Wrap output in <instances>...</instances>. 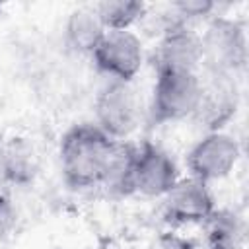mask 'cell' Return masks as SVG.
I'll return each mask as SVG.
<instances>
[{
  "instance_id": "6da1fadb",
  "label": "cell",
  "mask_w": 249,
  "mask_h": 249,
  "mask_svg": "<svg viewBox=\"0 0 249 249\" xmlns=\"http://www.w3.org/2000/svg\"><path fill=\"white\" fill-rule=\"evenodd\" d=\"M124 142L113 140L93 123L70 126L58 144V165L68 187H105Z\"/></svg>"
},
{
  "instance_id": "7a4b0ae2",
  "label": "cell",
  "mask_w": 249,
  "mask_h": 249,
  "mask_svg": "<svg viewBox=\"0 0 249 249\" xmlns=\"http://www.w3.org/2000/svg\"><path fill=\"white\" fill-rule=\"evenodd\" d=\"M202 97V74L189 70H156L150 97V119L154 124H169L193 119Z\"/></svg>"
},
{
  "instance_id": "3957f363",
  "label": "cell",
  "mask_w": 249,
  "mask_h": 249,
  "mask_svg": "<svg viewBox=\"0 0 249 249\" xmlns=\"http://www.w3.org/2000/svg\"><path fill=\"white\" fill-rule=\"evenodd\" d=\"M200 47L206 74L235 76L245 66L247 35L237 19L212 16L200 33Z\"/></svg>"
},
{
  "instance_id": "277c9868",
  "label": "cell",
  "mask_w": 249,
  "mask_h": 249,
  "mask_svg": "<svg viewBox=\"0 0 249 249\" xmlns=\"http://www.w3.org/2000/svg\"><path fill=\"white\" fill-rule=\"evenodd\" d=\"M179 179V165L167 150L152 142L134 146L126 177V195L163 198Z\"/></svg>"
},
{
  "instance_id": "5b68a950",
  "label": "cell",
  "mask_w": 249,
  "mask_h": 249,
  "mask_svg": "<svg viewBox=\"0 0 249 249\" xmlns=\"http://www.w3.org/2000/svg\"><path fill=\"white\" fill-rule=\"evenodd\" d=\"M93 124L107 136L126 142L142 121V99L136 88L126 82H107L93 101Z\"/></svg>"
},
{
  "instance_id": "8992f818",
  "label": "cell",
  "mask_w": 249,
  "mask_h": 249,
  "mask_svg": "<svg viewBox=\"0 0 249 249\" xmlns=\"http://www.w3.org/2000/svg\"><path fill=\"white\" fill-rule=\"evenodd\" d=\"M239 160L241 146L233 134L226 130H208L189 148L185 163L189 177L210 185L231 175Z\"/></svg>"
},
{
  "instance_id": "52a82bcc",
  "label": "cell",
  "mask_w": 249,
  "mask_h": 249,
  "mask_svg": "<svg viewBox=\"0 0 249 249\" xmlns=\"http://www.w3.org/2000/svg\"><path fill=\"white\" fill-rule=\"evenodd\" d=\"M89 58L97 72L107 78V82L132 84L144 66L146 53L140 35H136L132 29L105 31Z\"/></svg>"
},
{
  "instance_id": "ba28073f",
  "label": "cell",
  "mask_w": 249,
  "mask_h": 249,
  "mask_svg": "<svg viewBox=\"0 0 249 249\" xmlns=\"http://www.w3.org/2000/svg\"><path fill=\"white\" fill-rule=\"evenodd\" d=\"M214 210L210 185L195 177H181L163 196V218L171 226H202Z\"/></svg>"
},
{
  "instance_id": "9c48e42d",
  "label": "cell",
  "mask_w": 249,
  "mask_h": 249,
  "mask_svg": "<svg viewBox=\"0 0 249 249\" xmlns=\"http://www.w3.org/2000/svg\"><path fill=\"white\" fill-rule=\"evenodd\" d=\"M160 68L200 72V33H196L191 25L185 23H167L156 49V70Z\"/></svg>"
},
{
  "instance_id": "30bf717a",
  "label": "cell",
  "mask_w": 249,
  "mask_h": 249,
  "mask_svg": "<svg viewBox=\"0 0 249 249\" xmlns=\"http://www.w3.org/2000/svg\"><path fill=\"white\" fill-rule=\"evenodd\" d=\"M237 86L235 76L206 74L202 78V97L193 119L200 121L208 130H222V126L235 115Z\"/></svg>"
},
{
  "instance_id": "8fae6325",
  "label": "cell",
  "mask_w": 249,
  "mask_h": 249,
  "mask_svg": "<svg viewBox=\"0 0 249 249\" xmlns=\"http://www.w3.org/2000/svg\"><path fill=\"white\" fill-rule=\"evenodd\" d=\"M41 163L33 144L25 138H8L0 144V179L12 187H29Z\"/></svg>"
},
{
  "instance_id": "7c38bea8",
  "label": "cell",
  "mask_w": 249,
  "mask_h": 249,
  "mask_svg": "<svg viewBox=\"0 0 249 249\" xmlns=\"http://www.w3.org/2000/svg\"><path fill=\"white\" fill-rule=\"evenodd\" d=\"M105 27L97 18L93 6L78 8L68 14L64 23V41L66 47L78 54H91L101 37L105 35Z\"/></svg>"
},
{
  "instance_id": "4fadbf2b",
  "label": "cell",
  "mask_w": 249,
  "mask_h": 249,
  "mask_svg": "<svg viewBox=\"0 0 249 249\" xmlns=\"http://www.w3.org/2000/svg\"><path fill=\"white\" fill-rule=\"evenodd\" d=\"M206 249H241L245 243V222L233 210H214L202 224Z\"/></svg>"
},
{
  "instance_id": "5bb4252c",
  "label": "cell",
  "mask_w": 249,
  "mask_h": 249,
  "mask_svg": "<svg viewBox=\"0 0 249 249\" xmlns=\"http://www.w3.org/2000/svg\"><path fill=\"white\" fill-rule=\"evenodd\" d=\"M93 10L107 31H128L146 16L148 6L138 0H105Z\"/></svg>"
},
{
  "instance_id": "9a60e30c",
  "label": "cell",
  "mask_w": 249,
  "mask_h": 249,
  "mask_svg": "<svg viewBox=\"0 0 249 249\" xmlns=\"http://www.w3.org/2000/svg\"><path fill=\"white\" fill-rule=\"evenodd\" d=\"M16 224H18L16 206L4 193H0V241L6 239L14 231Z\"/></svg>"
},
{
  "instance_id": "2e32d148",
  "label": "cell",
  "mask_w": 249,
  "mask_h": 249,
  "mask_svg": "<svg viewBox=\"0 0 249 249\" xmlns=\"http://www.w3.org/2000/svg\"><path fill=\"white\" fill-rule=\"evenodd\" d=\"M154 249H189L185 241L177 239V237H163Z\"/></svg>"
},
{
  "instance_id": "e0dca14e",
  "label": "cell",
  "mask_w": 249,
  "mask_h": 249,
  "mask_svg": "<svg viewBox=\"0 0 249 249\" xmlns=\"http://www.w3.org/2000/svg\"><path fill=\"white\" fill-rule=\"evenodd\" d=\"M0 12H2V6H0Z\"/></svg>"
}]
</instances>
